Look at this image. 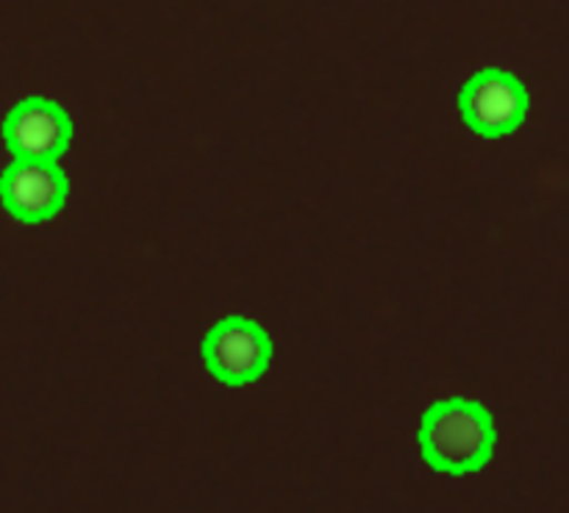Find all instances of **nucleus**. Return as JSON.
Here are the masks:
<instances>
[{"label": "nucleus", "instance_id": "obj_1", "mask_svg": "<svg viewBox=\"0 0 569 513\" xmlns=\"http://www.w3.org/2000/svg\"><path fill=\"white\" fill-rule=\"evenodd\" d=\"M495 422L481 403L450 398L431 405L420 425V450L428 464L448 475L483 470L495 453Z\"/></svg>", "mask_w": 569, "mask_h": 513}, {"label": "nucleus", "instance_id": "obj_3", "mask_svg": "<svg viewBox=\"0 0 569 513\" xmlns=\"http://www.w3.org/2000/svg\"><path fill=\"white\" fill-rule=\"evenodd\" d=\"M459 111L467 125L481 137H506L526 120L528 92L520 78L492 67L465 83Z\"/></svg>", "mask_w": 569, "mask_h": 513}, {"label": "nucleus", "instance_id": "obj_5", "mask_svg": "<svg viewBox=\"0 0 569 513\" xmlns=\"http://www.w3.org/2000/svg\"><path fill=\"white\" fill-rule=\"evenodd\" d=\"M72 139V120L56 100L26 98L6 114L3 142L14 159L59 161Z\"/></svg>", "mask_w": 569, "mask_h": 513}, {"label": "nucleus", "instance_id": "obj_2", "mask_svg": "<svg viewBox=\"0 0 569 513\" xmlns=\"http://www.w3.org/2000/svg\"><path fill=\"white\" fill-rule=\"evenodd\" d=\"M206 370L226 386H248L259 381L272 359L270 333L248 316L217 322L200 348Z\"/></svg>", "mask_w": 569, "mask_h": 513}, {"label": "nucleus", "instance_id": "obj_4", "mask_svg": "<svg viewBox=\"0 0 569 513\" xmlns=\"http://www.w3.org/2000/svg\"><path fill=\"white\" fill-rule=\"evenodd\" d=\"M70 183L59 161L14 159L0 175V203L17 222H48L64 209Z\"/></svg>", "mask_w": 569, "mask_h": 513}]
</instances>
